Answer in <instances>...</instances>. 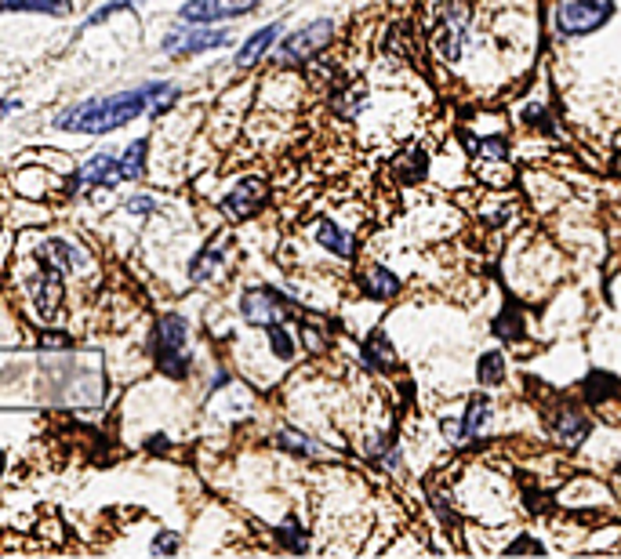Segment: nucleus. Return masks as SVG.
<instances>
[{
  "instance_id": "obj_1",
  "label": "nucleus",
  "mask_w": 621,
  "mask_h": 559,
  "mask_svg": "<svg viewBox=\"0 0 621 559\" xmlns=\"http://www.w3.org/2000/svg\"><path fill=\"white\" fill-rule=\"evenodd\" d=\"M174 102H179V87L167 80H149L142 87L117 91V95H106V99H87V102L58 113L55 128L73 131V135H106L138 117H164Z\"/></svg>"
},
{
  "instance_id": "obj_2",
  "label": "nucleus",
  "mask_w": 621,
  "mask_h": 559,
  "mask_svg": "<svg viewBox=\"0 0 621 559\" xmlns=\"http://www.w3.org/2000/svg\"><path fill=\"white\" fill-rule=\"evenodd\" d=\"M153 356L156 367L167 378H186L190 375V352H186V320L182 316H160L156 334H153Z\"/></svg>"
},
{
  "instance_id": "obj_3",
  "label": "nucleus",
  "mask_w": 621,
  "mask_h": 559,
  "mask_svg": "<svg viewBox=\"0 0 621 559\" xmlns=\"http://www.w3.org/2000/svg\"><path fill=\"white\" fill-rule=\"evenodd\" d=\"M614 0H556V30L563 37H585L610 22Z\"/></svg>"
},
{
  "instance_id": "obj_4",
  "label": "nucleus",
  "mask_w": 621,
  "mask_h": 559,
  "mask_svg": "<svg viewBox=\"0 0 621 559\" xmlns=\"http://www.w3.org/2000/svg\"><path fill=\"white\" fill-rule=\"evenodd\" d=\"M258 8V0H190L179 8V19L186 26H211L226 19H244Z\"/></svg>"
},
{
  "instance_id": "obj_5",
  "label": "nucleus",
  "mask_w": 621,
  "mask_h": 559,
  "mask_svg": "<svg viewBox=\"0 0 621 559\" xmlns=\"http://www.w3.org/2000/svg\"><path fill=\"white\" fill-rule=\"evenodd\" d=\"M233 40L229 30H211V26H190V30H171L164 37V51L167 55H200V51H218Z\"/></svg>"
},
{
  "instance_id": "obj_6",
  "label": "nucleus",
  "mask_w": 621,
  "mask_h": 559,
  "mask_svg": "<svg viewBox=\"0 0 621 559\" xmlns=\"http://www.w3.org/2000/svg\"><path fill=\"white\" fill-rule=\"evenodd\" d=\"M331 37H334V22H331V19H316V22L302 26L298 33H288V40L280 44L277 58H280V62H306V58H313L316 51H324V48L331 44Z\"/></svg>"
},
{
  "instance_id": "obj_7",
  "label": "nucleus",
  "mask_w": 621,
  "mask_h": 559,
  "mask_svg": "<svg viewBox=\"0 0 621 559\" xmlns=\"http://www.w3.org/2000/svg\"><path fill=\"white\" fill-rule=\"evenodd\" d=\"M288 298L280 295V291H273V288H254V291H247L244 298H240V313H244V320L247 324H254V327H270V324H284L288 320Z\"/></svg>"
},
{
  "instance_id": "obj_8",
  "label": "nucleus",
  "mask_w": 621,
  "mask_h": 559,
  "mask_svg": "<svg viewBox=\"0 0 621 559\" xmlns=\"http://www.w3.org/2000/svg\"><path fill=\"white\" fill-rule=\"evenodd\" d=\"M117 182H124V167H120V156H110V153H99V156H92L87 160L76 174H73V182H69V193H87V190H113Z\"/></svg>"
},
{
  "instance_id": "obj_9",
  "label": "nucleus",
  "mask_w": 621,
  "mask_h": 559,
  "mask_svg": "<svg viewBox=\"0 0 621 559\" xmlns=\"http://www.w3.org/2000/svg\"><path fill=\"white\" fill-rule=\"evenodd\" d=\"M265 197H270V185L251 174V178H240V182L233 185L229 197L222 200V208H226L229 218H251V215L265 204Z\"/></svg>"
},
{
  "instance_id": "obj_10",
  "label": "nucleus",
  "mask_w": 621,
  "mask_h": 559,
  "mask_svg": "<svg viewBox=\"0 0 621 559\" xmlns=\"http://www.w3.org/2000/svg\"><path fill=\"white\" fill-rule=\"evenodd\" d=\"M30 295H33L37 313H40L44 320H51V316H55V309H58V298H62V272H58V269L40 265V272L30 280Z\"/></svg>"
},
{
  "instance_id": "obj_11",
  "label": "nucleus",
  "mask_w": 621,
  "mask_h": 559,
  "mask_svg": "<svg viewBox=\"0 0 621 559\" xmlns=\"http://www.w3.org/2000/svg\"><path fill=\"white\" fill-rule=\"evenodd\" d=\"M549 425H553V436L560 439V443H567V447H578L585 436H589V418L578 411V407H571V404H563V407H556L553 411V418H549Z\"/></svg>"
},
{
  "instance_id": "obj_12",
  "label": "nucleus",
  "mask_w": 621,
  "mask_h": 559,
  "mask_svg": "<svg viewBox=\"0 0 621 559\" xmlns=\"http://www.w3.org/2000/svg\"><path fill=\"white\" fill-rule=\"evenodd\" d=\"M87 258L76 251V247H69L66 240H48L40 251H37V265H48V269H58V272H73V269H80Z\"/></svg>"
},
{
  "instance_id": "obj_13",
  "label": "nucleus",
  "mask_w": 621,
  "mask_h": 559,
  "mask_svg": "<svg viewBox=\"0 0 621 559\" xmlns=\"http://www.w3.org/2000/svg\"><path fill=\"white\" fill-rule=\"evenodd\" d=\"M284 33V22H270V26H262L258 33H251L247 40H244V48L236 51V66L240 69H247V66H254L265 51H270L273 44H277V37Z\"/></svg>"
},
{
  "instance_id": "obj_14",
  "label": "nucleus",
  "mask_w": 621,
  "mask_h": 559,
  "mask_svg": "<svg viewBox=\"0 0 621 559\" xmlns=\"http://www.w3.org/2000/svg\"><path fill=\"white\" fill-rule=\"evenodd\" d=\"M360 288H364V295H371V298H396V295H400V280H396L386 265H368V269L360 272Z\"/></svg>"
},
{
  "instance_id": "obj_15",
  "label": "nucleus",
  "mask_w": 621,
  "mask_h": 559,
  "mask_svg": "<svg viewBox=\"0 0 621 559\" xmlns=\"http://www.w3.org/2000/svg\"><path fill=\"white\" fill-rule=\"evenodd\" d=\"M462 44H466V12L458 8L455 15H448V22H443V30H439V55L448 62H458Z\"/></svg>"
},
{
  "instance_id": "obj_16",
  "label": "nucleus",
  "mask_w": 621,
  "mask_h": 559,
  "mask_svg": "<svg viewBox=\"0 0 621 559\" xmlns=\"http://www.w3.org/2000/svg\"><path fill=\"white\" fill-rule=\"evenodd\" d=\"M8 12H30V15H69L73 0H0V15Z\"/></svg>"
},
{
  "instance_id": "obj_17",
  "label": "nucleus",
  "mask_w": 621,
  "mask_h": 559,
  "mask_svg": "<svg viewBox=\"0 0 621 559\" xmlns=\"http://www.w3.org/2000/svg\"><path fill=\"white\" fill-rule=\"evenodd\" d=\"M491 421V400L487 396H473L466 404V418H462V429H458V443H469L483 432V425Z\"/></svg>"
},
{
  "instance_id": "obj_18",
  "label": "nucleus",
  "mask_w": 621,
  "mask_h": 559,
  "mask_svg": "<svg viewBox=\"0 0 621 559\" xmlns=\"http://www.w3.org/2000/svg\"><path fill=\"white\" fill-rule=\"evenodd\" d=\"M316 240H320L331 254H338V258H352V251H357V240H352L345 229H338L334 222H320V226H316Z\"/></svg>"
},
{
  "instance_id": "obj_19",
  "label": "nucleus",
  "mask_w": 621,
  "mask_h": 559,
  "mask_svg": "<svg viewBox=\"0 0 621 559\" xmlns=\"http://www.w3.org/2000/svg\"><path fill=\"white\" fill-rule=\"evenodd\" d=\"M360 352H364V363L382 367V370H386V367H393V359H396V356H393V342L386 338V331H375V334L364 342V349H360Z\"/></svg>"
},
{
  "instance_id": "obj_20",
  "label": "nucleus",
  "mask_w": 621,
  "mask_h": 559,
  "mask_svg": "<svg viewBox=\"0 0 621 559\" xmlns=\"http://www.w3.org/2000/svg\"><path fill=\"white\" fill-rule=\"evenodd\" d=\"M476 375H480V382L483 386H501L505 382V352H498V349H491V352H483L480 359H476Z\"/></svg>"
},
{
  "instance_id": "obj_21",
  "label": "nucleus",
  "mask_w": 621,
  "mask_h": 559,
  "mask_svg": "<svg viewBox=\"0 0 621 559\" xmlns=\"http://www.w3.org/2000/svg\"><path fill=\"white\" fill-rule=\"evenodd\" d=\"M146 153H149V142L146 138H135L128 149H124V156H120V167H124V182H135V178H142V171H146Z\"/></svg>"
},
{
  "instance_id": "obj_22",
  "label": "nucleus",
  "mask_w": 621,
  "mask_h": 559,
  "mask_svg": "<svg viewBox=\"0 0 621 559\" xmlns=\"http://www.w3.org/2000/svg\"><path fill=\"white\" fill-rule=\"evenodd\" d=\"M614 393H621V386H617L614 375H607V370H592V375L585 378V396H589L592 404H603V400L614 396Z\"/></svg>"
},
{
  "instance_id": "obj_23",
  "label": "nucleus",
  "mask_w": 621,
  "mask_h": 559,
  "mask_svg": "<svg viewBox=\"0 0 621 559\" xmlns=\"http://www.w3.org/2000/svg\"><path fill=\"white\" fill-rule=\"evenodd\" d=\"M138 4H146V0H106V4L99 8V12H92L84 22H80V30L76 33H84V30H92V26H102L106 19H113V15H120V12H131V8H138Z\"/></svg>"
},
{
  "instance_id": "obj_24",
  "label": "nucleus",
  "mask_w": 621,
  "mask_h": 559,
  "mask_svg": "<svg viewBox=\"0 0 621 559\" xmlns=\"http://www.w3.org/2000/svg\"><path fill=\"white\" fill-rule=\"evenodd\" d=\"M277 447H284V450H291V454H302V457H320V454H324V447H320V443H313L309 436L291 432V429L277 432Z\"/></svg>"
},
{
  "instance_id": "obj_25",
  "label": "nucleus",
  "mask_w": 621,
  "mask_h": 559,
  "mask_svg": "<svg viewBox=\"0 0 621 559\" xmlns=\"http://www.w3.org/2000/svg\"><path fill=\"white\" fill-rule=\"evenodd\" d=\"M277 541H280L288 552H298V555L309 548V537H306V530L298 527V519H295V516H288V519L277 527Z\"/></svg>"
},
{
  "instance_id": "obj_26",
  "label": "nucleus",
  "mask_w": 621,
  "mask_h": 559,
  "mask_svg": "<svg viewBox=\"0 0 621 559\" xmlns=\"http://www.w3.org/2000/svg\"><path fill=\"white\" fill-rule=\"evenodd\" d=\"M218 265H222V251L208 247V251H200V254L193 258V265H190V280H193V284H204V280H211V276L218 272Z\"/></svg>"
},
{
  "instance_id": "obj_27",
  "label": "nucleus",
  "mask_w": 621,
  "mask_h": 559,
  "mask_svg": "<svg viewBox=\"0 0 621 559\" xmlns=\"http://www.w3.org/2000/svg\"><path fill=\"white\" fill-rule=\"evenodd\" d=\"M466 146H469V153H473V156L509 160V142H505L501 135H494V138H469V135H466Z\"/></svg>"
},
{
  "instance_id": "obj_28",
  "label": "nucleus",
  "mask_w": 621,
  "mask_h": 559,
  "mask_svg": "<svg viewBox=\"0 0 621 559\" xmlns=\"http://www.w3.org/2000/svg\"><path fill=\"white\" fill-rule=\"evenodd\" d=\"M270 349L277 352V359H295V338L284 331V324H270Z\"/></svg>"
},
{
  "instance_id": "obj_29",
  "label": "nucleus",
  "mask_w": 621,
  "mask_h": 559,
  "mask_svg": "<svg viewBox=\"0 0 621 559\" xmlns=\"http://www.w3.org/2000/svg\"><path fill=\"white\" fill-rule=\"evenodd\" d=\"M494 334H498V338H505V342H516V338H523V316H519V309H509V313H501V316L494 320Z\"/></svg>"
},
{
  "instance_id": "obj_30",
  "label": "nucleus",
  "mask_w": 621,
  "mask_h": 559,
  "mask_svg": "<svg viewBox=\"0 0 621 559\" xmlns=\"http://www.w3.org/2000/svg\"><path fill=\"white\" fill-rule=\"evenodd\" d=\"M519 552H535V555H542V552H546V545H542V541H535L530 534H523L519 541H512V545L505 548V555H519Z\"/></svg>"
},
{
  "instance_id": "obj_31",
  "label": "nucleus",
  "mask_w": 621,
  "mask_h": 559,
  "mask_svg": "<svg viewBox=\"0 0 621 559\" xmlns=\"http://www.w3.org/2000/svg\"><path fill=\"white\" fill-rule=\"evenodd\" d=\"M396 171H400V178H404V182H414V178L425 171V153H418V149H414V153H411V164H407V167H404V164H396Z\"/></svg>"
},
{
  "instance_id": "obj_32",
  "label": "nucleus",
  "mask_w": 621,
  "mask_h": 559,
  "mask_svg": "<svg viewBox=\"0 0 621 559\" xmlns=\"http://www.w3.org/2000/svg\"><path fill=\"white\" fill-rule=\"evenodd\" d=\"M174 548H179V537H174L171 530H160L156 541H153V555H171Z\"/></svg>"
},
{
  "instance_id": "obj_33",
  "label": "nucleus",
  "mask_w": 621,
  "mask_h": 559,
  "mask_svg": "<svg viewBox=\"0 0 621 559\" xmlns=\"http://www.w3.org/2000/svg\"><path fill=\"white\" fill-rule=\"evenodd\" d=\"M128 211H131V215L149 218V215L156 211V200H153V197H131V200H128Z\"/></svg>"
},
{
  "instance_id": "obj_34",
  "label": "nucleus",
  "mask_w": 621,
  "mask_h": 559,
  "mask_svg": "<svg viewBox=\"0 0 621 559\" xmlns=\"http://www.w3.org/2000/svg\"><path fill=\"white\" fill-rule=\"evenodd\" d=\"M0 469H4V454H0Z\"/></svg>"
}]
</instances>
